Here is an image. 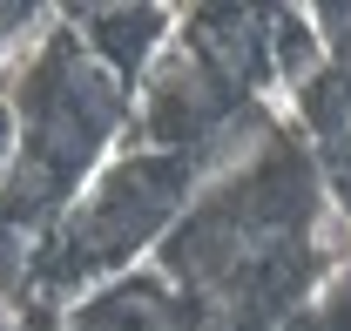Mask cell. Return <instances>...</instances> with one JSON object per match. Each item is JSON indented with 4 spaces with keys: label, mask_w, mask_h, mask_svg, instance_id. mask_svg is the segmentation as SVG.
<instances>
[{
    "label": "cell",
    "mask_w": 351,
    "mask_h": 331,
    "mask_svg": "<svg viewBox=\"0 0 351 331\" xmlns=\"http://www.w3.org/2000/svg\"><path fill=\"white\" fill-rule=\"evenodd\" d=\"M82 331H169V311H162L156 297H115V304H101Z\"/></svg>",
    "instance_id": "2"
},
{
    "label": "cell",
    "mask_w": 351,
    "mask_h": 331,
    "mask_svg": "<svg viewBox=\"0 0 351 331\" xmlns=\"http://www.w3.org/2000/svg\"><path fill=\"white\" fill-rule=\"evenodd\" d=\"M108 128V88L95 82V68L54 54L34 75V102H27V176L41 169V196L68 190V176L95 156Z\"/></svg>",
    "instance_id": "1"
}]
</instances>
